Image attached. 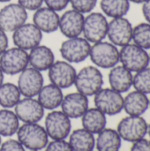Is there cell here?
I'll use <instances>...</instances> for the list:
<instances>
[{"instance_id":"1","label":"cell","mask_w":150,"mask_h":151,"mask_svg":"<svg viewBox=\"0 0 150 151\" xmlns=\"http://www.w3.org/2000/svg\"><path fill=\"white\" fill-rule=\"evenodd\" d=\"M18 141L29 150H42L49 143L45 128L38 123H24L17 131Z\"/></svg>"},{"instance_id":"2","label":"cell","mask_w":150,"mask_h":151,"mask_svg":"<svg viewBox=\"0 0 150 151\" xmlns=\"http://www.w3.org/2000/svg\"><path fill=\"white\" fill-rule=\"evenodd\" d=\"M80 94L86 96H95L103 85V76L98 67L88 65L77 73L73 84Z\"/></svg>"},{"instance_id":"3","label":"cell","mask_w":150,"mask_h":151,"mask_svg":"<svg viewBox=\"0 0 150 151\" xmlns=\"http://www.w3.org/2000/svg\"><path fill=\"white\" fill-rule=\"evenodd\" d=\"M89 58L96 67L111 69L119 63V50L111 42L101 41L91 45Z\"/></svg>"},{"instance_id":"4","label":"cell","mask_w":150,"mask_h":151,"mask_svg":"<svg viewBox=\"0 0 150 151\" xmlns=\"http://www.w3.org/2000/svg\"><path fill=\"white\" fill-rule=\"evenodd\" d=\"M90 49V42L84 37L78 36L64 41L59 48V52L64 60L71 64H78L89 57Z\"/></svg>"},{"instance_id":"5","label":"cell","mask_w":150,"mask_h":151,"mask_svg":"<svg viewBox=\"0 0 150 151\" xmlns=\"http://www.w3.org/2000/svg\"><path fill=\"white\" fill-rule=\"evenodd\" d=\"M28 65V52L19 47L7 49L0 55V68L4 74H19Z\"/></svg>"},{"instance_id":"6","label":"cell","mask_w":150,"mask_h":151,"mask_svg":"<svg viewBox=\"0 0 150 151\" xmlns=\"http://www.w3.org/2000/svg\"><path fill=\"white\" fill-rule=\"evenodd\" d=\"M119 62L129 71L137 73L149 66V55L140 46L128 43L119 50Z\"/></svg>"},{"instance_id":"7","label":"cell","mask_w":150,"mask_h":151,"mask_svg":"<svg viewBox=\"0 0 150 151\" xmlns=\"http://www.w3.org/2000/svg\"><path fill=\"white\" fill-rule=\"evenodd\" d=\"M148 126L149 124L141 116H128L120 120L117 131L122 140L133 143L146 136Z\"/></svg>"},{"instance_id":"8","label":"cell","mask_w":150,"mask_h":151,"mask_svg":"<svg viewBox=\"0 0 150 151\" xmlns=\"http://www.w3.org/2000/svg\"><path fill=\"white\" fill-rule=\"evenodd\" d=\"M44 128L49 138L52 140H65L71 134V119L62 111L53 110L45 118Z\"/></svg>"},{"instance_id":"9","label":"cell","mask_w":150,"mask_h":151,"mask_svg":"<svg viewBox=\"0 0 150 151\" xmlns=\"http://www.w3.org/2000/svg\"><path fill=\"white\" fill-rule=\"evenodd\" d=\"M108 20L101 12H89L84 19L82 34L84 38L90 43L103 41L107 36Z\"/></svg>"},{"instance_id":"10","label":"cell","mask_w":150,"mask_h":151,"mask_svg":"<svg viewBox=\"0 0 150 151\" xmlns=\"http://www.w3.org/2000/svg\"><path fill=\"white\" fill-rule=\"evenodd\" d=\"M94 103L95 108L103 113L109 116L119 114L123 111L124 97L121 93L112 88H101L94 96Z\"/></svg>"},{"instance_id":"11","label":"cell","mask_w":150,"mask_h":151,"mask_svg":"<svg viewBox=\"0 0 150 151\" xmlns=\"http://www.w3.org/2000/svg\"><path fill=\"white\" fill-rule=\"evenodd\" d=\"M77 71L71 63L65 60H57L48 70L50 83L61 89L69 88L74 84Z\"/></svg>"},{"instance_id":"12","label":"cell","mask_w":150,"mask_h":151,"mask_svg":"<svg viewBox=\"0 0 150 151\" xmlns=\"http://www.w3.org/2000/svg\"><path fill=\"white\" fill-rule=\"evenodd\" d=\"M17 86L24 97H34L44 86L43 75L42 72L27 66L19 74Z\"/></svg>"},{"instance_id":"13","label":"cell","mask_w":150,"mask_h":151,"mask_svg":"<svg viewBox=\"0 0 150 151\" xmlns=\"http://www.w3.org/2000/svg\"><path fill=\"white\" fill-rule=\"evenodd\" d=\"M27 19V11L18 3L4 5L0 10V27L6 33H12Z\"/></svg>"},{"instance_id":"14","label":"cell","mask_w":150,"mask_h":151,"mask_svg":"<svg viewBox=\"0 0 150 151\" xmlns=\"http://www.w3.org/2000/svg\"><path fill=\"white\" fill-rule=\"evenodd\" d=\"M42 32L33 23H25L12 32V42L16 47L30 50L41 44Z\"/></svg>"},{"instance_id":"15","label":"cell","mask_w":150,"mask_h":151,"mask_svg":"<svg viewBox=\"0 0 150 151\" xmlns=\"http://www.w3.org/2000/svg\"><path fill=\"white\" fill-rule=\"evenodd\" d=\"M133 26L125 17L114 18L108 24L107 36L115 46L123 47L132 41Z\"/></svg>"},{"instance_id":"16","label":"cell","mask_w":150,"mask_h":151,"mask_svg":"<svg viewBox=\"0 0 150 151\" xmlns=\"http://www.w3.org/2000/svg\"><path fill=\"white\" fill-rule=\"evenodd\" d=\"M14 112L23 123H38L44 116V108L34 97H24L14 106Z\"/></svg>"},{"instance_id":"17","label":"cell","mask_w":150,"mask_h":151,"mask_svg":"<svg viewBox=\"0 0 150 151\" xmlns=\"http://www.w3.org/2000/svg\"><path fill=\"white\" fill-rule=\"evenodd\" d=\"M85 16L74 10H67L59 16L58 29L66 38L78 37L82 34Z\"/></svg>"},{"instance_id":"18","label":"cell","mask_w":150,"mask_h":151,"mask_svg":"<svg viewBox=\"0 0 150 151\" xmlns=\"http://www.w3.org/2000/svg\"><path fill=\"white\" fill-rule=\"evenodd\" d=\"M61 111L70 119H79L88 109V96L80 92H73L64 96L61 103Z\"/></svg>"},{"instance_id":"19","label":"cell","mask_w":150,"mask_h":151,"mask_svg":"<svg viewBox=\"0 0 150 151\" xmlns=\"http://www.w3.org/2000/svg\"><path fill=\"white\" fill-rule=\"evenodd\" d=\"M33 24H34L42 33H54L58 29L59 15L57 14V12L47 6H42L34 12Z\"/></svg>"},{"instance_id":"20","label":"cell","mask_w":150,"mask_h":151,"mask_svg":"<svg viewBox=\"0 0 150 151\" xmlns=\"http://www.w3.org/2000/svg\"><path fill=\"white\" fill-rule=\"evenodd\" d=\"M28 62L31 67L40 72L48 71L55 62V55L50 47L40 44L30 50Z\"/></svg>"},{"instance_id":"21","label":"cell","mask_w":150,"mask_h":151,"mask_svg":"<svg viewBox=\"0 0 150 151\" xmlns=\"http://www.w3.org/2000/svg\"><path fill=\"white\" fill-rule=\"evenodd\" d=\"M133 75L131 71L123 65H116L109 73V83L111 88L118 93L127 92L133 86Z\"/></svg>"},{"instance_id":"22","label":"cell","mask_w":150,"mask_h":151,"mask_svg":"<svg viewBox=\"0 0 150 151\" xmlns=\"http://www.w3.org/2000/svg\"><path fill=\"white\" fill-rule=\"evenodd\" d=\"M149 106V99L146 94L134 90L127 94L124 98L123 110L129 116H141Z\"/></svg>"},{"instance_id":"23","label":"cell","mask_w":150,"mask_h":151,"mask_svg":"<svg viewBox=\"0 0 150 151\" xmlns=\"http://www.w3.org/2000/svg\"><path fill=\"white\" fill-rule=\"evenodd\" d=\"M37 96V100L44 108V110L53 111L61 105L64 94L60 88L50 83L42 87Z\"/></svg>"},{"instance_id":"24","label":"cell","mask_w":150,"mask_h":151,"mask_svg":"<svg viewBox=\"0 0 150 151\" xmlns=\"http://www.w3.org/2000/svg\"><path fill=\"white\" fill-rule=\"evenodd\" d=\"M81 124L84 129L93 134H98L106 128V115L97 108H88L81 117Z\"/></svg>"},{"instance_id":"25","label":"cell","mask_w":150,"mask_h":151,"mask_svg":"<svg viewBox=\"0 0 150 151\" xmlns=\"http://www.w3.org/2000/svg\"><path fill=\"white\" fill-rule=\"evenodd\" d=\"M68 142L73 151H93L95 147L94 134L84 128L73 130L69 135Z\"/></svg>"},{"instance_id":"26","label":"cell","mask_w":150,"mask_h":151,"mask_svg":"<svg viewBox=\"0 0 150 151\" xmlns=\"http://www.w3.org/2000/svg\"><path fill=\"white\" fill-rule=\"evenodd\" d=\"M121 145L122 139L118 131L111 128H104L95 140L97 151H119Z\"/></svg>"},{"instance_id":"27","label":"cell","mask_w":150,"mask_h":151,"mask_svg":"<svg viewBox=\"0 0 150 151\" xmlns=\"http://www.w3.org/2000/svg\"><path fill=\"white\" fill-rule=\"evenodd\" d=\"M19 127V120L15 112L9 109L0 110V135L11 137L14 135Z\"/></svg>"},{"instance_id":"28","label":"cell","mask_w":150,"mask_h":151,"mask_svg":"<svg viewBox=\"0 0 150 151\" xmlns=\"http://www.w3.org/2000/svg\"><path fill=\"white\" fill-rule=\"evenodd\" d=\"M100 7L105 16L114 18L125 17L130 10L128 0H101Z\"/></svg>"},{"instance_id":"29","label":"cell","mask_w":150,"mask_h":151,"mask_svg":"<svg viewBox=\"0 0 150 151\" xmlns=\"http://www.w3.org/2000/svg\"><path fill=\"white\" fill-rule=\"evenodd\" d=\"M21 94L17 85L11 82L0 86V105L4 109L13 108L20 100Z\"/></svg>"},{"instance_id":"30","label":"cell","mask_w":150,"mask_h":151,"mask_svg":"<svg viewBox=\"0 0 150 151\" xmlns=\"http://www.w3.org/2000/svg\"><path fill=\"white\" fill-rule=\"evenodd\" d=\"M134 44L144 50L150 49V24L140 23L133 28V38Z\"/></svg>"},{"instance_id":"31","label":"cell","mask_w":150,"mask_h":151,"mask_svg":"<svg viewBox=\"0 0 150 151\" xmlns=\"http://www.w3.org/2000/svg\"><path fill=\"white\" fill-rule=\"evenodd\" d=\"M133 86L135 90L140 91L143 94H150V67H146L133 76Z\"/></svg>"},{"instance_id":"32","label":"cell","mask_w":150,"mask_h":151,"mask_svg":"<svg viewBox=\"0 0 150 151\" xmlns=\"http://www.w3.org/2000/svg\"><path fill=\"white\" fill-rule=\"evenodd\" d=\"M98 0H69V4H71L72 9L81 12V13H89L91 12Z\"/></svg>"},{"instance_id":"33","label":"cell","mask_w":150,"mask_h":151,"mask_svg":"<svg viewBox=\"0 0 150 151\" xmlns=\"http://www.w3.org/2000/svg\"><path fill=\"white\" fill-rule=\"evenodd\" d=\"M45 151H73L68 142L65 140H52L45 147Z\"/></svg>"},{"instance_id":"34","label":"cell","mask_w":150,"mask_h":151,"mask_svg":"<svg viewBox=\"0 0 150 151\" xmlns=\"http://www.w3.org/2000/svg\"><path fill=\"white\" fill-rule=\"evenodd\" d=\"M0 151H25V148L18 140L9 139L1 143Z\"/></svg>"},{"instance_id":"35","label":"cell","mask_w":150,"mask_h":151,"mask_svg":"<svg viewBox=\"0 0 150 151\" xmlns=\"http://www.w3.org/2000/svg\"><path fill=\"white\" fill-rule=\"evenodd\" d=\"M43 3L49 8L56 12H61L67 7L69 0H43Z\"/></svg>"},{"instance_id":"36","label":"cell","mask_w":150,"mask_h":151,"mask_svg":"<svg viewBox=\"0 0 150 151\" xmlns=\"http://www.w3.org/2000/svg\"><path fill=\"white\" fill-rule=\"evenodd\" d=\"M18 4L27 11H36L42 7L43 0H18Z\"/></svg>"},{"instance_id":"37","label":"cell","mask_w":150,"mask_h":151,"mask_svg":"<svg viewBox=\"0 0 150 151\" xmlns=\"http://www.w3.org/2000/svg\"><path fill=\"white\" fill-rule=\"evenodd\" d=\"M130 151H150V141L143 138L133 142Z\"/></svg>"},{"instance_id":"38","label":"cell","mask_w":150,"mask_h":151,"mask_svg":"<svg viewBox=\"0 0 150 151\" xmlns=\"http://www.w3.org/2000/svg\"><path fill=\"white\" fill-rule=\"evenodd\" d=\"M9 40L6 32L0 27V55L8 49Z\"/></svg>"},{"instance_id":"39","label":"cell","mask_w":150,"mask_h":151,"mask_svg":"<svg viewBox=\"0 0 150 151\" xmlns=\"http://www.w3.org/2000/svg\"><path fill=\"white\" fill-rule=\"evenodd\" d=\"M142 13L145 19L150 24V0H146L142 3Z\"/></svg>"},{"instance_id":"40","label":"cell","mask_w":150,"mask_h":151,"mask_svg":"<svg viewBox=\"0 0 150 151\" xmlns=\"http://www.w3.org/2000/svg\"><path fill=\"white\" fill-rule=\"evenodd\" d=\"M4 73H3V71L0 68V86L4 83Z\"/></svg>"},{"instance_id":"41","label":"cell","mask_w":150,"mask_h":151,"mask_svg":"<svg viewBox=\"0 0 150 151\" xmlns=\"http://www.w3.org/2000/svg\"><path fill=\"white\" fill-rule=\"evenodd\" d=\"M128 1L129 2H132V3H135V4H142L146 0H128Z\"/></svg>"},{"instance_id":"42","label":"cell","mask_w":150,"mask_h":151,"mask_svg":"<svg viewBox=\"0 0 150 151\" xmlns=\"http://www.w3.org/2000/svg\"><path fill=\"white\" fill-rule=\"evenodd\" d=\"M11 0H0V3H8L10 2Z\"/></svg>"},{"instance_id":"43","label":"cell","mask_w":150,"mask_h":151,"mask_svg":"<svg viewBox=\"0 0 150 151\" xmlns=\"http://www.w3.org/2000/svg\"><path fill=\"white\" fill-rule=\"evenodd\" d=\"M148 134H149V135L150 137V124L148 126Z\"/></svg>"},{"instance_id":"44","label":"cell","mask_w":150,"mask_h":151,"mask_svg":"<svg viewBox=\"0 0 150 151\" xmlns=\"http://www.w3.org/2000/svg\"><path fill=\"white\" fill-rule=\"evenodd\" d=\"M1 143H2V136L0 135V145H1Z\"/></svg>"},{"instance_id":"45","label":"cell","mask_w":150,"mask_h":151,"mask_svg":"<svg viewBox=\"0 0 150 151\" xmlns=\"http://www.w3.org/2000/svg\"><path fill=\"white\" fill-rule=\"evenodd\" d=\"M32 151H41V150H32Z\"/></svg>"},{"instance_id":"46","label":"cell","mask_w":150,"mask_h":151,"mask_svg":"<svg viewBox=\"0 0 150 151\" xmlns=\"http://www.w3.org/2000/svg\"><path fill=\"white\" fill-rule=\"evenodd\" d=\"M149 63H150V55H149Z\"/></svg>"},{"instance_id":"47","label":"cell","mask_w":150,"mask_h":151,"mask_svg":"<svg viewBox=\"0 0 150 151\" xmlns=\"http://www.w3.org/2000/svg\"><path fill=\"white\" fill-rule=\"evenodd\" d=\"M149 106H150V101H149Z\"/></svg>"}]
</instances>
